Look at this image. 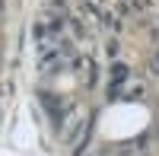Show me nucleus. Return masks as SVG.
<instances>
[{"instance_id": "f257e3e1", "label": "nucleus", "mask_w": 159, "mask_h": 156, "mask_svg": "<svg viewBox=\"0 0 159 156\" xmlns=\"http://www.w3.org/2000/svg\"><path fill=\"white\" fill-rule=\"evenodd\" d=\"M111 76H115V86H111V96H115V93H118V83L127 80V67H124V64H115V67H111Z\"/></svg>"}]
</instances>
